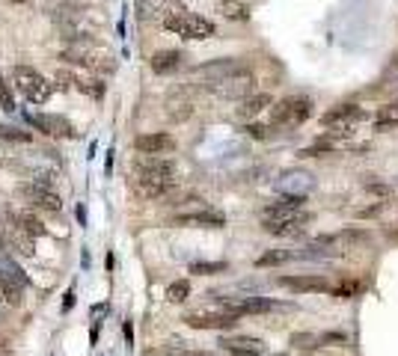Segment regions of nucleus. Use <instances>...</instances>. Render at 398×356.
Segmentation results:
<instances>
[{
	"instance_id": "nucleus-34",
	"label": "nucleus",
	"mask_w": 398,
	"mask_h": 356,
	"mask_svg": "<svg viewBox=\"0 0 398 356\" xmlns=\"http://www.w3.org/2000/svg\"><path fill=\"white\" fill-rule=\"evenodd\" d=\"M184 356H217V353H208V350H187Z\"/></svg>"
},
{
	"instance_id": "nucleus-3",
	"label": "nucleus",
	"mask_w": 398,
	"mask_h": 356,
	"mask_svg": "<svg viewBox=\"0 0 398 356\" xmlns=\"http://www.w3.org/2000/svg\"><path fill=\"white\" fill-rule=\"evenodd\" d=\"M309 116H312V102L301 98V95H289L273 107L271 122L276 128H297V125H303Z\"/></svg>"
},
{
	"instance_id": "nucleus-35",
	"label": "nucleus",
	"mask_w": 398,
	"mask_h": 356,
	"mask_svg": "<svg viewBox=\"0 0 398 356\" xmlns=\"http://www.w3.org/2000/svg\"><path fill=\"white\" fill-rule=\"evenodd\" d=\"M72 297H74V291H69V294H65V306H63L65 312H69V309H72V303H74V300H72Z\"/></svg>"
},
{
	"instance_id": "nucleus-18",
	"label": "nucleus",
	"mask_w": 398,
	"mask_h": 356,
	"mask_svg": "<svg viewBox=\"0 0 398 356\" xmlns=\"http://www.w3.org/2000/svg\"><path fill=\"white\" fill-rule=\"evenodd\" d=\"M363 113H360V107L357 104H339L333 110H327L324 113V125H348V122H357Z\"/></svg>"
},
{
	"instance_id": "nucleus-33",
	"label": "nucleus",
	"mask_w": 398,
	"mask_h": 356,
	"mask_svg": "<svg viewBox=\"0 0 398 356\" xmlns=\"http://www.w3.org/2000/svg\"><path fill=\"white\" fill-rule=\"evenodd\" d=\"M244 131L250 134V137H256V140H262V137H268V128H264V125H247Z\"/></svg>"
},
{
	"instance_id": "nucleus-6",
	"label": "nucleus",
	"mask_w": 398,
	"mask_h": 356,
	"mask_svg": "<svg viewBox=\"0 0 398 356\" xmlns=\"http://www.w3.org/2000/svg\"><path fill=\"white\" fill-rule=\"evenodd\" d=\"M18 196L30 202L33 208H42V211H60L63 208V199L51 191V187L39 184V181H24L18 184Z\"/></svg>"
},
{
	"instance_id": "nucleus-23",
	"label": "nucleus",
	"mask_w": 398,
	"mask_h": 356,
	"mask_svg": "<svg viewBox=\"0 0 398 356\" xmlns=\"http://www.w3.org/2000/svg\"><path fill=\"white\" fill-rule=\"evenodd\" d=\"M294 259V252H289V250H271V252H264V255H259V267H273V264H285V261H292Z\"/></svg>"
},
{
	"instance_id": "nucleus-37",
	"label": "nucleus",
	"mask_w": 398,
	"mask_h": 356,
	"mask_svg": "<svg viewBox=\"0 0 398 356\" xmlns=\"http://www.w3.org/2000/svg\"><path fill=\"white\" fill-rule=\"evenodd\" d=\"M9 3H27V0H9Z\"/></svg>"
},
{
	"instance_id": "nucleus-21",
	"label": "nucleus",
	"mask_w": 398,
	"mask_h": 356,
	"mask_svg": "<svg viewBox=\"0 0 398 356\" xmlns=\"http://www.w3.org/2000/svg\"><path fill=\"white\" fill-rule=\"evenodd\" d=\"M21 288H24V285H18L15 280H9V276L0 270V303L21 306Z\"/></svg>"
},
{
	"instance_id": "nucleus-13",
	"label": "nucleus",
	"mask_w": 398,
	"mask_h": 356,
	"mask_svg": "<svg viewBox=\"0 0 398 356\" xmlns=\"http://www.w3.org/2000/svg\"><path fill=\"white\" fill-rule=\"evenodd\" d=\"M282 288L289 291H297V294H318V291H333L330 282L324 276H282L280 280Z\"/></svg>"
},
{
	"instance_id": "nucleus-31",
	"label": "nucleus",
	"mask_w": 398,
	"mask_h": 356,
	"mask_svg": "<svg viewBox=\"0 0 398 356\" xmlns=\"http://www.w3.org/2000/svg\"><path fill=\"white\" fill-rule=\"evenodd\" d=\"M0 107L3 110H13L15 104H13V95H9V89H6V83L0 81Z\"/></svg>"
},
{
	"instance_id": "nucleus-1",
	"label": "nucleus",
	"mask_w": 398,
	"mask_h": 356,
	"mask_svg": "<svg viewBox=\"0 0 398 356\" xmlns=\"http://www.w3.org/2000/svg\"><path fill=\"white\" fill-rule=\"evenodd\" d=\"M179 166L158 154H143L137 161V191L146 199H164L175 187Z\"/></svg>"
},
{
	"instance_id": "nucleus-5",
	"label": "nucleus",
	"mask_w": 398,
	"mask_h": 356,
	"mask_svg": "<svg viewBox=\"0 0 398 356\" xmlns=\"http://www.w3.org/2000/svg\"><path fill=\"white\" fill-rule=\"evenodd\" d=\"M164 27L182 39H208L214 36V24L208 18L199 15H167L164 18Z\"/></svg>"
},
{
	"instance_id": "nucleus-29",
	"label": "nucleus",
	"mask_w": 398,
	"mask_h": 356,
	"mask_svg": "<svg viewBox=\"0 0 398 356\" xmlns=\"http://www.w3.org/2000/svg\"><path fill=\"white\" fill-rule=\"evenodd\" d=\"M360 291V285L357 282H342L339 288H333V294L336 297H351V294H357Z\"/></svg>"
},
{
	"instance_id": "nucleus-27",
	"label": "nucleus",
	"mask_w": 398,
	"mask_h": 356,
	"mask_svg": "<svg viewBox=\"0 0 398 356\" xmlns=\"http://www.w3.org/2000/svg\"><path fill=\"white\" fill-rule=\"evenodd\" d=\"M292 344L301 350H315L321 344V336H315V332H297V336H292Z\"/></svg>"
},
{
	"instance_id": "nucleus-10",
	"label": "nucleus",
	"mask_w": 398,
	"mask_h": 356,
	"mask_svg": "<svg viewBox=\"0 0 398 356\" xmlns=\"http://www.w3.org/2000/svg\"><path fill=\"white\" fill-rule=\"evenodd\" d=\"M306 202V196H282L280 202H273L262 211V220L264 222H280V220H289L294 214H301V208Z\"/></svg>"
},
{
	"instance_id": "nucleus-16",
	"label": "nucleus",
	"mask_w": 398,
	"mask_h": 356,
	"mask_svg": "<svg viewBox=\"0 0 398 356\" xmlns=\"http://www.w3.org/2000/svg\"><path fill=\"white\" fill-rule=\"evenodd\" d=\"M312 175L309 172H301V170H292V172H285L280 178V191L285 196H306L309 191H312Z\"/></svg>"
},
{
	"instance_id": "nucleus-30",
	"label": "nucleus",
	"mask_w": 398,
	"mask_h": 356,
	"mask_svg": "<svg viewBox=\"0 0 398 356\" xmlns=\"http://www.w3.org/2000/svg\"><path fill=\"white\" fill-rule=\"evenodd\" d=\"M83 89V92H90V95H95V98H102L104 95V83H98V81H93V83H77Z\"/></svg>"
},
{
	"instance_id": "nucleus-14",
	"label": "nucleus",
	"mask_w": 398,
	"mask_h": 356,
	"mask_svg": "<svg viewBox=\"0 0 398 356\" xmlns=\"http://www.w3.org/2000/svg\"><path fill=\"white\" fill-rule=\"evenodd\" d=\"M220 344H223V350H229L232 356H264V341L253 339V336H226Z\"/></svg>"
},
{
	"instance_id": "nucleus-32",
	"label": "nucleus",
	"mask_w": 398,
	"mask_h": 356,
	"mask_svg": "<svg viewBox=\"0 0 398 356\" xmlns=\"http://www.w3.org/2000/svg\"><path fill=\"white\" fill-rule=\"evenodd\" d=\"M77 81H74V74H69V72H57V86L60 89H72Z\"/></svg>"
},
{
	"instance_id": "nucleus-7",
	"label": "nucleus",
	"mask_w": 398,
	"mask_h": 356,
	"mask_svg": "<svg viewBox=\"0 0 398 356\" xmlns=\"http://www.w3.org/2000/svg\"><path fill=\"white\" fill-rule=\"evenodd\" d=\"M253 83H256V77H253V72H250V69H241L238 74L226 77L223 83H217V86H214V92H217L220 98H250Z\"/></svg>"
},
{
	"instance_id": "nucleus-24",
	"label": "nucleus",
	"mask_w": 398,
	"mask_h": 356,
	"mask_svg": "<svg viewBox=\"0 0 398 356\" xmlns=\"http://www.w3.org/2000/svg\"><path fill=\"white\" fill-rule=\"evenodd\" d=\"M374 122H378V128H381V131L395 128V125H398V102L381 107V113H378V119H374Z\"/></svg>"
},
{
	"instance_id": "nucleus-26",
	"label": "nucleus",
	"mask_w": 398,
	"mask_h": 356,
	"mask_svg": "<svg viewBox=\"0 0 398 356\" xmlns=\"http://www.w3.org/2000/svg\"><path fill=\"white\" fill-rule=\"evenodd\" d=\"M226 270V261H196L191 264V273L196 276H214V273H223Z\"/></svg>"
},
{
	"instance_id": "nucleus-36",
	"label": "nucleus",
	"mask_w": 398,
	"mask_h": 356,
	"mask_svg": "<svg viewBox=\"0 0 398 356\" xmlns=\"http://www.w3.org/2000/svg\"><path fill=\"white\" fill-rule=\"evenodd\" d=\"M6 247V232H3V226H0V250Z\"/></svg>"
},
{
	"instance_id": "nucleus-4",
	"label": "nucleus",
	"mask_w": 398,
	"mask_h": 356,
	"mask_svg": "<svg viewBox=\"0 0 398 356\" xmlns=\"http://www.w3.org/2000/svg\"><path fill=\"white\" fill-rule=\"evenodd\" d=\"M241 69H247L244 60H235V57H226V60H214V63H205V65H196V69L191 72L193 81H199L202 86L214 89L217 83H223L226 77L238 74Z\"/></svg>"
},
{
	"instance_id": "nucleus-22",
	"label": "nucleus",
	"mask_w": 398,
	"mask_h": 356,
	"mask_svg": "<svg viewBox=\"0 0 398 356\" xmlns=\"http://www.w3.org/2000/svg\"><path fill=\"white\" fill-rule=\"evenodd\" d=\"M220 15L229 21H247L250 18V6L241 3V0H220Z\"/></svg>"
},
{
	"instance_id": "nucleus-12",
	"label": "nucleus",
	"mask_w": 398,
	"mask_h": 356,
	"mask_svg": "<svg viewBox=\"0 0 398 356\" xmlns=\"http://www.w3.org/2000/svg\"><path fill=\"white\" fill-rule=\"evenodd\" d=\"M175 226H193V229H220L226 226V217L220 211H191V214H179L175 217Z\"/></svg>"
},
{
	"instance_id": "nucleus-11",
	"label": "nucleus",
	"mask_w": 398,
	"mask_h": 356,
	"mask_svg": "<svg viewBox=\"0 0 398 356\" xmlns=\"http://www.w3.org/2000/svg\"><path fill=\"white\" fill-rule=\"evenodd\" d=\"M312 222V214H306V211H301V214H294L289 220H280V222H262L264 232L268 235H276V238H294L301 235V232Z\"/></svg>"
},
{
	"instance_id": "nucleus-19",
	"label": "nucleus",
	"mask_w": 398,
	"mask_h": 356,
	"mask_svg": "<svg viewBox=\"0 0 398 356\" xmlns=\"http://www.w3.org/2000/svg\"><path fill=\"white\" fill-rule=\"evenodd\" d=\"M149 63H152L154 74H170V72H175L182 65V51H158Z\"/></svg>"
},
{
	"instance_id": "nucleus-8",
	"label": "nucleus",
	"mask_w": 398,
	"mask_h": 356,
	"mask_svg": "<svg viewBox=\"0 0 398 356\" xmlns=\"http://www.w3.org/2000/svg\"><path fill=\"white\" fill-rule=\"evenodd\" d=\"M27 122L36 131L48 134V137H63V140H72L74 137V128L65 122L63 116H51V113H27Z\"/></svg>"
},
{
	"instance_id": "nucleus-28",
	"label": "nucleus",
	"mask_w": 398,
	"mask_h": 356,
	"mask_svg": "<svg viewBox=\"0 0 398 356\" xmlns=\"http://www.w3.org/2000/svg\"><path fill=\"white\" fill-rule=\"evenodd\" d=\"M0 140H13V143H30V140H33V134H27V131H15V128H6V125H0Z\"/></svg>"
},
{
	"instance_id": "nucleus-20",
	"label": "nucleus",
	"mask_w": 398,
	"mask_h": 356,
	"mask_svg": "<svg viewBox=\"0 0 398 356\" xmlns=\"http://www.w3.org/2000/svg\"><path fill=\"white\" fill-rule=\"evenodd\" d=\"M264 107H273V98H271L268 92H256V95H250V98H244V102H241L238 113L244 116V119H250V116H259Z\"/></svg>"
},
{
	"instance_id": "nucleus-9",
	"label": "nucleus",
	"mask_w": 398,
	"mask_h": 356,
	"mask_svg": "<svg viewBox=\"0 0 398 356\" xmlns=\"http://www.w3.org/2000/svg\"><path fill=\"white\" fill-rule=\"evenodd\" d=\"M184 324L193 330H232L238 324V318L229 315V312H217V315L214 312H193V315L184 318Z\"/></svg>"
},
{
	"instance_id": "nucleus-15",
	"label": "nucleus",
	"mask_w": 398,
	"mask_h": 356,
	"mask_svg": "<svg viewBox=\"0 0 398 356\" xmlns=\"http://www.w3.org/2000/svg\"><path fill=\"white\" fill-rule=\"evenodd\" d=\"M134 146L140 154H164V152H173L175 149V140L170 134H140L134 140Z\"/></svg>"
},
{
	"instance_id": "nucleus-2",
	"label": "nucleus",
	"mask_w": 398,
	"mask_h": 356,
	"mask_svg": "<svg viewBox=\"0 0 398 356\" xmlns=\"http://www.w3.org/2000/svg\"><path fill=\"white\" fill-rule=\"evenodd\" d=\"M13 83L21 95L27 98V102L33 104H45L51 92H54V83H48L45 77H42L39 72H33L30 65H15L13 69Z\"/></svg>"
},
{
	"instance_id": "nucleus-25",
	"label": "nucleus",
	"mask_w": 398,
	"mask_h": 356,
	"mask_svg": "<svg viewBox=\"0 0 398 356\" xmlns=\"http://www.w3.org/2000/svg\"><path fill=\"white\" fill-rule=\"evenodd\" d=\"M187 294H191V282H187V280H175L167 288V300H170V303H184Z\"/></svg>"
},
{
	"instance_id": "nucleus-17",
	"label": "nucleus",
	"mask_w": 398,
	"mask_h": 356,
	"mask_svg": "<svg viewBox=\"0 0 398 356\" xmlns=\"http://www.w3.org/2000/svg\"><path fill=\"white\" fill-rule=\"evenodd\" d=\"M9 220L15 222V229L21 232V235H27V238H42L45 235V222H42L33 211H15V214H9Z\"/></svg>"
}]
</instances>
